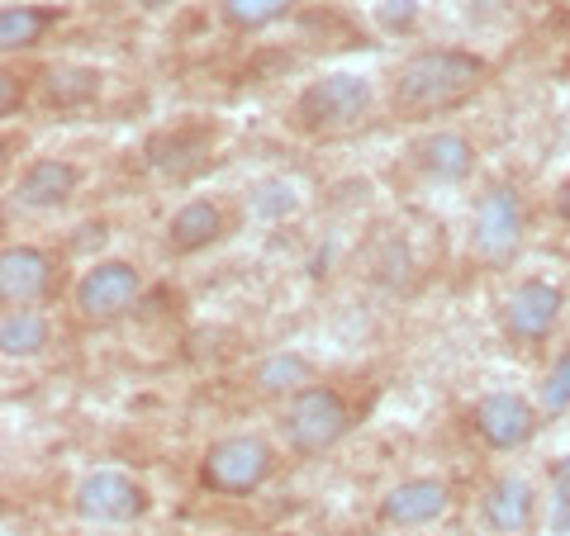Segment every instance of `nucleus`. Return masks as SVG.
Returning a JSON list of instances; mask_svg holds the SVG:
<instances>
[{"mask_svg": "<svg viewBox=\"0 0 570 536\" xmlns=\"http://www.w3.org/2000/svg\"><path fill=\"white\" fill-rule=\"evenodd\" d=\"M480 77H485V62H480L475 52H461V48L414 52V58L395 71V110L400 115H442L466 100L480 86Z\"/></svg>", "mask_w": 570, "mask_h": 536, "instance_id": "f257e3e1", "label": "nucleus"}, {"mask_svg": "<svg viewBox=\"0 0 570 536\" xmlns=\"http://www.w3.org/2000/svg\"><path fill=\"white\" fill-rule=\"evenodd\" d=\"M347 404L337 389L328 385H309V389H299V395H291V404H285V446L299 456H318V451H328V446L343 441L347 433Z\"/></svg>", "mask_w": 570, "mask_h": 536, "instance_id": "f03ea898", "label": "nucleus"}, {"mask_svg": "<svg viewBox=\"0 0 570 536\" xmlns=\"http://www.w3.org/2000/svg\"><path fill=\"white\" fill-rule=\"evenodd\" d=\"M371 110V81L352 77V71H333V77L309 81L295 100V119L305 123L309 133H337L362 123Z\"/></svg>", "mask_w": 570, "mask_h": 536, "instance_id": "7ed1b4c3", "label": "nucleus"}, {"mask_svg": "<svg viewBox=\"0 0 570 536\" xmlns=\"http://www.w3.org/2000/svg\"><path fill=\"white\" fill-rule=\"evenodd\" d=\"M272 466H276L272 446L253 433H238V437H224V441L209 446L205 460H200V479L219 494H253L266 485Z\"/></svg>", "mask_w": 570, "mask_h": 536, "instance_id": "20e7f679", "label": "nucleus"}, {"mask_svg": "<svg viewBox=\"0 0 570 536\" xmlns=\"http://www.w3.org/2000/svg\"><path fill=\"white\" fill-rule=\"evenodd\" d=\"M71 508H77V517H86V523H134V517H142V508H148V494H142L129 475L96 470L77 485Z\"/></svg>", "mask_w": 570, "mask_h": 536, "instance_id": "39448f33", "label": "nucleus"}, {"mask_svg": "<svg viewBox=\"0 0 570 536\" xmlns=\"http://www.w3.org/2000/svg\"><path fill=\"white\" fill-rule=\"evenodd\" d=\"M142 295V276L129 261H96L91 271L77 280V309L86 318H119L129 314Z\"/></svg>", "mask_w": 570, "mask_h": 536, "instance_id": "423d86ee", "label": "nucleus"}, {"mask_svg": "<svg viewBox=\"0 0 570 536\" xmlns=\"http://www.w3.org/2000/svg\"><path fill=\"white\" fill-rule=\"evenodd\" d=\"M523 238V200L509 186H494L490 195H480L475 205V252L490 261L513 257V247Z\"/></svg>", "mask_w": 570, "mask_h": 536, "instance_id": "0eeeda50", "label": "nucleus"}, {"mask_svg": "<svg viewBox=\"0 0 570 536\" xmlns=\"http://www.w3.org/2000/svg\"><path fill=\"white\" fill-rule=\"evenodd\" d=\"M475 433L494 451H519L538 433V408L519 395H485L475 404Z\"/></svg>", "mask_w": 570, "mask_h": 536, "instance_id": "6e6552de", "label": "nucleus"}, {"mask_svg": "<svg viewBox=\"0 0 570 536\" xmlns=\"http://www.w3.org/2000/svg\"><path fill=\"white\" fill-rule=\"evenodd\" d=\"M557 318H561V290H551L547 280L513 285V295L504 299V328L523 337V343H542Z\"/></svg>", "mask_w": 570, "mask_h": 536, "instance_id": "1a4fd4ad", "label": "nucleus"}, {"mask_svg": "<svg viewBox=\"0 0 570 536\" xmlns=\"http://www.w3.org/2000/svg\"><path fill=\"white\" fill-rule=\"evenodd\" d=\"M52 285V261L39 247H6L0 252V295H6L10 309H29L39 304Z\"/></svg>", "mask_w": 570, "mask_h": 536, "instance_id": "9d476101", "label": "nucleus"}, {"mask_svg": "<svg viewBox=\"0 0 570 536\" xmlns=\"http://www.w3.org/2000/svg\"><path fill=\"white\" fill-rule=\"evenodd\" d=\"M442 513H448V485L442 479H404L381 498L385 527H423Z\"/></svg>", "mask_w": 570, "mask_h": 536, "instance_id": "9b49d317", "label": "nucleus"}, {"mask_svg": "<svg viewBox=\"0 0 570 536\" xmlns=\"http://www.w3.org/2000/svg\"><path fill=\"white\" fill-rule=\"evenodd\" d=\"M77 181H81V171L71 162H62V157H39V162L24 167L20 186H14V200L29 205V209H52L77 190Z\"/></svg>", "mask_w": 570, "mask_h": 536, "instance_id": "f8f14e48", "label": "nucleus"}, {"mask_svg": "<svg viewBox=\"0 0 570 536\" xmlns=\"http://www.w3.org/2000/svg\"><path fill=\"white\" fill-rule=\"evenodd\" d=\"M414 162L433 181H461L475 167V148L461 133H428L423 142H414Z\"/></svg>", "mask_w": 570, "mask_h": 536, "instance_id": "ddd939ff", "label": "nucleus"}, {"mask_svg": "<svg viewBox=\"0 0 570 536\" xmlns=\"http://www.w3.org/2000/svg\"><path fill=\"white\" fill-rule=\"evenodd\" d=\"M485 523L494 532H528L532 523V489H528V479L519 475H504V479H494L490 494H485Z\"/></svg>", "mask_w": 570, "mask_h": 536, "instance_id": "4468645a", "label": "nucleus"}, {"mask_svg": "<svg viewBox=\"0 0 570 536\" xmlns=\"http://www.w3.org/2000/svg\"><path fill=\"white\" fill-rule=\"evenodd\" d=\"M219 228H224V214L219 205H209V200H190L171 214V224H167V242H171V252H200V247H209L214 238H219Z\"/></svg>", "mask_w": 570, "mask_h": 536, "instance_id": "2eb2a0df", "label": "nucleus"}, {"mask_svg": "<svg viewBox=\"0 0 570 536\" xmlns=\"http://www.w3.org/2000/svg\"><path fill=\"white\" fill-rule=\"evenodd\" d=\"M43 347H48V318L33 309H6V318H0V351L39 356Z\"/></svg>", "mask_w": 570, "mask_h": 536, "instance_id": "dca6fc26", "label": "nucleus"}, {"mask_svg": "<svg viewBox=\"0 0 570 536\" xmlns=\"http://www.w3.org/2000/svg\"><path fill=\"white\" fill-rule=\"evenodd\" d=\"M257 385L266 389V395H299V389L314 385V370H309L305 356L281 351V356H266V361L257 366Z\"/></svg>", "mask_w": 570, "mask_h": 536, "instance_id": "f3484780", "label": "nucleus"}, {"mask_svg": "<svg viewBox=\"0 0 570 536\" xmlns=\"http://www.w3.org/2000/svg\"><path fill=\"white\" fill-rule=\"evenodd\" d=\"M52 24L48 10H33V6H6L0 10V48L14 52V48H29L39 43V33Z\"/></svg>", "mask_w": 570, "mask_h": 536, "instance_id": "a211bd4d", "label": "nucleus"}, {"mask_svg": "<svg viewBox=\"0 0 570 536\" xmlns=\"http://www.w3.org/2000/svg\"><path fill=\"white\" fill-rule=\"evenodd\" d=\"M291 10V0H219V14L234 29H266Z\"/></svg>", "mask_w": 570, "mask_h": 536, "instance_id": "6ab92c4d", "label": "nucleus"}, {"mask_svg": "<svg viewBox=\"0 0 570 536\" xmlns=\"http://www.w3.org/2000/svg\"><path fill=\"white\" fill-rule=\"evenodd\" d=\"M96 91H100L96 71H52L48 77V100L52 105H77V100H91Z\"/></svg>", "mask_w": 570, "mask_h": 536, "instance_id": "aec40b11", "label": "nucleus"}, {"mask_svg": "<svg viewBox=\"0 0 570 536\" xmlns=\"http://www.w3.org/2000/svg\"><path fill=\"white\" fill-rule=\"evenodd\" d=\"M547 523L557 536H570V456L557 460V470H551V513Z\"/></svg>", "mask_w": 570, "mask_h": 536, "instance_id": "412c9836", "label": "nucleus"}, {"mask_svg": "<svg viewBox=\"0 0 570 536\" xmlns=\"http://www.w3.org/2000/svg\"><path fill=\"white\" fill-rule=\"evenodd\" d=\"M542 408H547V414H566V408H570V351H561L557 361H551V370H547Z\"/></svg>", "mask_w": 570, "mask_h": 536, "instance_id": "4be33fe9", "label": "nucleus"}, {"mask_svg": "<svg viewBox=\"0 0 570 536\" xmlns=\"http://www.w3.org/2000/svg\"><path fill=\"white\" fill-rule=\"evenodd\" d=\"M414 0H385V10H381V24L385 29H409L414 24Z\"/></svg>", "mask_w": 570, "mask_h": 536, "instance_id": "5701e85b", "label": "nucleus"}, {"mask_svg": "<svg viewBox=\"0 0 570 536\" xmlns=\"http://www.w3.org/2000/svg\"><path fill=\"white\" fill-rule=\"evenodd\" d=\"M557 209H561V219H570V181L557 190Z\"/></svg>", "mask_w": 570, "mask_h": 536, "instance_id": "b1692460", "label": "nucleus"}, {"mask_svg": "<svg viewBox=\"0 0 570 536\" xmlns=\"http://www.w3.org/2000/svg\"><path fill=\"white\" fill-rule=\"evenodd\" d=\"M142 6H148V10H163V6H171V0H142Z\"/></svg>", "mask_w": 570, "mask_h": 536, "instance_id": "393cba45", "label": "nucleus"}]
</instances>
